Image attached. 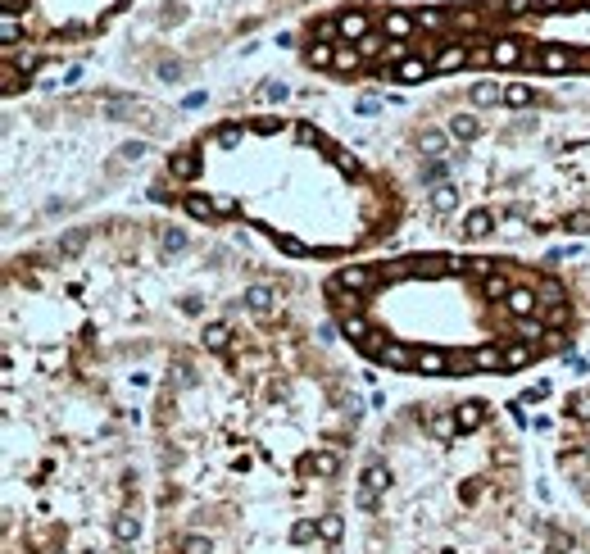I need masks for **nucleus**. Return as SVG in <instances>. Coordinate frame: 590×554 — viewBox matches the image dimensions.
Returning a JSON list of instances; mask_svg holds the SVG:
<instances>
[{"label": "nucleus", "instance_id": "obj_1", "mask_svg": "<svg viewBox=\"0 0 590 554\" xmlns=\"http://www.w3.org/2000/svg\"><path fill=\"white\" fill-rule=\"evenodd\" d=\"M431 69H436L431 60H422V55H409V60H400V64L391 69V78H395V82H418V78H427Z\"/></svg>", "mask_w": 590, "mask_h": 554}, {"label": "nucleus", "instance_id": "obj_2", "mask_svg": "<svg viewBox=\"0 0 590 554\" xmlns=\"http://www.w3.org/2000/svg\"><path fill=\"white\" fill-rule=\"evenodd\" d=\"M363 286H373V273H368V269H359V264H350V269L336 273L332 291H363Z\"/></svg>", "mask_w": 590, "mask_h": 554}, {"label": "nucleus", "instance_id": "obj_3", "mask_svg": "<svg viewBox=\"0 0 590 554\" xmlns=\"http://www.w3.org/2000/svg\"><path fill=\"white\" fill-rule=\"evenodd\" d=\"M336 27H341L345 41H363V36H368V14H359V9H345V14L336 18Z\"/></svg>", "mask_w": 590, "mask_h": 554}, {"label": "nucleus", "instance_id": "obj_4", "mask_svg": "<svg viewBox=\"0 0 590 554\" xmlns=\"http://www.w3.org/2000/svg\"><path fill=\"white\" fill-rule=\"evenodd\" d=\"M531 60L527 50H522V41H514V36H504V41H495V69H514V64Z\"/></svg>", "mask_w": 590, "mask_h": 554}, {"label": "nucleus", "instance_id": "obj_5", "mask_svg": "<svg viewBox=\"0 0 590 554\" xmlns=\"http://www.w3.org/2000/svg\"><path fill=\"white\" fill-rule=\"evenodd\" d=\"M377 359H382L386 368H413V364H418V355L404 350V346H395V341H386V346L377 350Z\"/></svg>", "mask_w": 590, "mask_h": 554}, {"label": "nucleus", "instance_id": "obj_6", "mask_svg": "<svg viewBox=\"0 0 590 554\" xmlns=\"http://www.w3.org/2000/svg\"><path fill=\"white\" fill-rule=\"evenodd\" d=\"M413 27H418V18L404 14V9H391V14H386V36H395V41L413 36Z\"/></svg>", "mask_w": 590, "mask_h": 554}, {"label": "nucleus", "instance_id": "obj_7", "mask_svg": "<svg viewBox=\"0 0 590 554\" xmlns=\"http://www.w3.org/2000/svg\"><path fill=\"white\" fill-rule=\"evenodd\" d=\"M454 418H459V432H472V427L486 423V405H481V400H468V405L454 409Z\"/></svg>", "mask_w": 590, "mask_h": 554}, {"label": "nucleus", "instance_id": "obj_8", "mask_svg": "<svg viewBox=\"0 0 590 554\" xmlns=\"http://www.w3.org/2000/svg\"><path fill=\"white\" fill-rule=\"evenodd\" d=\"M431 64H436L441 73H450V69H463V64H472V55H468V46L459 41V46H445V50H441Z\"/></svg>", "mask_w": 590, "mask_h": 554}, {"label": "nucleus", "instance_id": "obj_9", "mask_svg": "<svg viewBox=\"0 0 590 554\" xmlns=\"http://www.w3.org/2000/svg\"><path fill=\"white\" fill-rule=\"evenodd\" d=\"M536 64H540V69H545V73H563L568 64H572V55H568L563 46H545V50L536 55Z\"/></svg>", "mask_w": 590, "mask_h": 554}, {"label": "nucleus", "instance_id": "obj_10", "mask_svg": "<svg viewBox=\"0 0 590 554\" xmlns=\"http://www.w3.org/2000/svg\"><path fill=\"white\" fill-rule=\"evenodd\" d=\"M536 304H540V295L527 291V286H514V291H509V313H518V318H527Z\"/></svg>", "mask_w": 590, "mask_h": 554}, {"label": "nucleus", "instance_id": "obj_11", "mask_svg": "<svg viewBox=\"0 0 590 554\" xmlns=\"http://www.w3.org/2000/svg\"><path fill=\"white\" fill-rule=\"evenodd\" d=\"M341 327H345V337H354L359 346L373 337V327H368V318H363V313H341Z\"/></svg>", "mask_w": 590, "mask_h": 554}, {"label": "nucleus", "instance_id": "obj_12", "mask_svg": "<svg viewBox=\"0 0 590 554\" xmlns=\"http://www.w3.org/2000/svg\"><path fill=\"white\" fill-rule=\"evenodd\" d=\"M472 364H477L481 372H500V368H504V350H495V346H481L477 355H472Z\"/></svg>", "mask_w": 590, "mask_h": 554}, {"label": "nucleus", "instance_id": "obj_13", "mask_svg": "<svg viewBox=\"0 0 590 554\" xmlns=\"http://www.w3.org/2000/svg\"><path fill=\"white\" fill-rule=\"evenodd\" d=\"M196 168H200V159L191 155V150H182V155L168 159V173H173V177H196Z\"/></svg>", "mask_w": 590, "mask_h": 554}, {"label": "nucleus", "instance_id": "obj_14", "mask_svg": "<svg viewBox=\"0 0 590 554\" xmlns=\"http://www.w3.org/2000/svg\"><path fill=\"white\" fill-rule=\"evenodd\" d=\"M486 232H490V214H486V209H477V214L463 218V236H472V241H477V236H486Z\"/></svg>", "mask_w": 590, "mask_h": 554}, {"label": "nucleus", "instance_id": "obj_15", "mask_svg": "<svg viewBox=\"0 0 590 554\" xmlns=\"http://www.w3.org/2000/svg\"><path fill=\"white\" fill-rule=\"evenodd\" d=\"M531 355H536V346H531V341H518V346L504 350V368H522Z\"/></svg>", "mask_w": 590, "mask_h": 554}, {"label": "nucleus", "instance_id": "obj_16", "mask_svg": "<svg viewBox=\"0 0 590 554\" xmlns=\"http://www.w3.org/2000/svg\"><path fill=\"white\" fill-rule=\"evenodd\" d=\"M246 304H250L255 313H268V309H273V291H268V286H250V291H246Z\"/></svg>", "mask_w": 590, "mask_h": 554}, {"label": "nucleus", "instance_id": "obj_17", "mask_svg": "<svg viewBox=\"0 0 590 554\" xmlns=\"http://www.w3.org/2000/svg\"><path fill=\"white\" fill-rule=\"evenodd\" d=\"M454 205H459V191H454V187H436V191H431V209H436V214H450Z\"/></svg>", "mask_w": 590, "mask_h": 554}, {"label": "nucleus", "instance_id": "obj_18", "mask_svg": "<svg viewBox=\"0 0 590 554\" xmlns=\"http://www.w3.org/2000/svg\"><path fill=\"white\" fill-rule=\"evenodd\" d=\"M495 100H504V87H495V82H477L472 87V104H495Z\"/></svg>", "mask_w": 590, "mask_h": 554}, {"label": "nucleus", "instance_id": "obj_19", "mask_svg": "<svg viewBox=\"0 0 590 554\" xmlns=\"http://www.w3.org/2000/svg\"><path fill=\"white\" fill-rule=\"evenodd\" d=\"M187 214H191V218H205V223H209V218L218 214V205H214V200H205V196H187Z\"/></svg>", "mask_w": 590, "mask_h": 554}, {"label": "nucleus", "instance_id": "obj_20", "mask_svg": "<svg viewBox=\"0 0 590 554\" xmlns=\"http://www.w3.org/2000/svg\"><path fill=\"white\" fill-rule=\"evenodd\" d=\"M413 368H422V372H445V368H450V359H445L441 350H422V355H418V364H413Z\"/></svg>", "mask_w": 590, "mask_h": 554}, {"label": "nucleus", "instance_id": "obj_21", "mask_svg": "<svg viewBox=\"0 0 590 554\" xmlns=\"http://www.w3.org/2000/svg\"><path fill=\"white\" fill-rule=\"evenodd\" d=\"M100 114L123 119V114H132V100H123V95H105V100H100Z\"/></svg>", "mask_w": 590, "mask_h": 554}, {"label": "nucleus", "instance_id": "obj_22", "mask_svg": "<svg viewBox=\"0 0 590 554\" xmlns=\"http://www.w3.org/2000/svg\"><path fill=\"white\" fill-rule=\"evenodd\" d=\"M450 132H454V137H459V141H472V137H477V119H468V114H459V119L450 123Z\"/></svg>", "mask_w": 590, "mask_h": 554}, {"label": "nucleus", "instance_id": "obj_23", "mask_svg": "<svg viewBox=\"0 0 590 554\" xmlns=\"http://www.w3.org/2000/svg\"><path fill=\"white\" fill-rule=\"evenodd\" d=\"M445 23H450V14H441V9H422L418 14V27H427V32H441Z\"/></svg>", "mask_w": 590, "mask_h": 554}, {"label": "nucleus", "instance_id": "obj_24", "mask_svg": "<svg viewBox=\"0 0 590 554\" xmlns=\"http://www.w3.org/2000/svg\"><path fill=\"white\" fill-rule=\"evenodd\" d=\"M359 60H363V55H359V50H350V46H336V69H345V73H354V69H359Z\"/></svg>", "mask_w": 590, "mask_h": 554}, {"label": "nucleus", "instance_id": "obj_25", "mask_svg": "<svg viewBox=\"0 0 590 554\" xmlns=\"http://www.w3.org/2000/svg\"><path fill=\"white\" fill-rule=\"evenodd\" d=\"M227 337H232V332L222 327V323H214V327H205V346H209V350H227Z\"/></svg>", "mask_w": 590, "mask_h": 554}, {"label": "nucleus", "instance_id": "obj_26", "mask_svg": "<svg viewBox=\"0 0 590 554\" xmlns=\"http://www.w3.org/2000/svg\"><path fill=\"white\" fill-rule=\"evenodd\" d=\"M527 100H531L527 82H509V87H504V104H527Z\"/></svg>", "mask_w": 590, "mask_h": 554}, {"label": "nucleus", "instance_id": "obj_27", "mask_svg": "<svg viewBox=\"0 0 590 554\" xmlns=\"http://www.w3.org/2000/svg\"><path fill=\"white\" fill-rule=\"evenodd\" d=\"M309 64H314V69H327V64H336V50L332 46H314V50H309Z\"/></svg>", "mask_w": 590, "mask_h": 554}, {"label": "nucleus", "instance_id": "obj_28", "mask_svg": "<svg viewBox=\"0 0 590 554\" xmlns=\"http://www.w3.org/2000/svg\"><path fill=\"white\" fill-rule=\"evenodd\" d=\"M568 409H572V414L582 418V423H590V391H582V396H572V400H568Z\"/></svg>", "mask_w": 590, "mask_h": 554}, {"label": "nucleus", "instance_id": "obj_29", "mask_svg": "<svg viewBox=\"0 0 590 554\" xmlns=\"http://www.w3.org/2000/svg\"><path fill=\"white\" fill-rule=\"evenodd\" d=\"M540 332H545V323H536V318H522V323H518V337H522V341H536Z\"/></svg>", "mask_w": 590, "mask_h": 554}, {"label": "nucleus", "instance_id": "obj_30", "mask_svg": "<svg viewBox=\"0 0 590 554\" xmlns=\"http://www.w3.org/2000/svg\"><path fill=\"white\" fill-rule=\"evenodd\" d=\"M241 137H246V128H236V123H232V128H218V137H214V141H218V146H236Z\"/></svg>", "mask_w": 590, "mask_h": 554}, {"label": "nucleus", "instance_id": "obj_31", "mask_svg": "<svg viewBox=\"0 0 590 554\" xmlns=\"http://www.w3.org/2000/svg\"><path fill=\"white\" fill-rule=\"evenodd\" d=\"M454 427H459V418H450V414L431 418V432H436V436H454Z\"/></svg>", "mask_w": 590, "mask_h": 554}, {"label": "nucleus", "instance_id": "obj_32", "mask_svg": "<svg viewBox=\"0 0 590 554\" xmlns=\"http://www.w3.org/2000/svg\"><path fill=\"white\" fill-rule=\"evenodd\" d=\"M336 468H341V459H336V454H318V459H314V473H323V477H332Z\"/></svg>", "mask_w": 590, "mask_h": 554}, {"label": "nucleus", "instance_id": "obj_33", "mask_svg": "<svg viewBox=\"0 0 590 554\" xmlns=\"http://www.w3.org/2000/svg\"><path fill=\"white\" fill-rule=\"evenodd\" d=\"M318 532H323L327 541H336V536H341V518H336V513H327V518L318 522Z\"/></svg>", "mask_w": 590, "mask_h": 554}, {"label": "nucleus", "instance_id": "obj_34", "mask_svg": "<svg viewBox=\"0 0 590 554\" xmlns=\"http://www.w3.org/2000/svg\"><path fill=\"white\" fill-rule=\"evenodd\" d=\"M481 291H486V295H509V282H504V277H495V273H490L486 282H481Z\"/></svg>", "mask_w": 590, "mask_h": 554}, {"label": "nucleus", "instance_id": "obj_35", "mask_svg": "<svg viewBox=\"0 0 590 554\" xmlns=\"http://www.w3.org/2000/svg\"><path fill=\"white\" fill-rule=\"evenodd\" d=\"M545 323H549V327L568 323V304H563V300H558V304H549V309H545Z\"/></svg>", "mask_w": 590, "mask_h": 554}, {"label": "nucleus", "instance_id": "obj_36", "mask_svg": "<svg viewBox=\"0 0 590 554\" xmlns=\"http://www.w3.org/2000/svg\"><path fill=\"white\" fill-rule=\"evenodd\" d=\"M422 150H427V155H441V150H445L441 132H422Z\"/></svg>", "mask_w": 590, "mask_h": 554}, {"label": "nucleus", "instance_id": "obj_37", "mask_svg": "<svg viewBox=\"0 0 590 554\" xmlns=\"http://www.w3.org/2000/svg\"><path fill=\"white\" fill-rule=\"evenodd\" d=\"M500 5H504V14H527L536 0H500Z\"/></svg>", "mask_w": 590, "mask_h": 554}, {"label": "nucleus", "instance_id": "obj_38", "mask_svg": "<svg viewBox=\"0 0 590 554\" xmlns=\"http://www.w3.org/2000/svg\"><path fill=\"white\" fill-rule=\"evenodd\" d=\"M568 232H590V214H572L568 218Z\"/></svg>", "mask_w": 590, "mask_h": 554}, {"label": "nucleus", "instance_id": "obj_39", "mask_svg": "<svg viewBox=\"0 0 590 554\" xmlns=\"http://www.w3.org/2000/svg\"><path fill=\"white\" fill-rule=\"evenodd\" d=\"M146 155V141H132V146H123V159H141Z\"/></svg>", "mask_w": 590, "mask_h": 554}, {"label": "nucleus", "instance_id": "obj_40", "mask_svg": "<svg viewBox=\"0 0 590 554\" xmlns=\"http://www.w3.org/2000/svg\"><path fill=\"white\" fill-rule=\"evenodd\" d=\"M5 41H9V46H14V41H18V18H14V14H9V18H5Z\"/></svg>", "mask_w": 590, "mask_h": 554}, {"label": "nucleus", "instance_id": "obj_41", "mask_svg": "<svg viewBox=\"0 0 590 554\" xmlns=\"http://www.w3.org/2000/svg\"><path fill=\"white\" fill-rule=\"evenodd\" d=\"M377 50H382V41H377V36H363V41H359V55H377Z\"/></svg>", "mask_w": 590, "mask_h": 554}, {"label": "nucleus", "instance_id": "obj_42", "mask_svg": "<svg viewBox=\"0 0 590 554\" xmlns=\"http://www.w3.org/2000/svg\"><path fill=\"white\" fill-rule=\"evenodd\" d=\"M163 245H168V250H182V245H187V236H182V232H168V236H163Z\"/></svg>", "mask_w": 590, "mask_h": 554}, {"label": "nucleus", "instance_id": "obj_43", "mask_svg": "<svg viewBox=\"0 0 590 554\" xmlns=\"http://www.w3.org/2000/svg\"><path fill=\"white\" fill-rule=\"evenodd\" d=\"M536 5H545V9H554V5H563V0H536Z\"/></svg>", "mask_w": 590, "mask_h": 554}, {"label": "nucleus", "instance_id": "obj_44", "mask_svg": "<svg viewBox=\"0 0 590 554\" xmlns=\"http://www.w3.org/2000/svg\"><path fill=\"white\" fill-rule=\"evenodd\" d=\"M586 5H590V0H586Z\"/></svg>", "mask_w": 590, "mask_h": 554}]
</instances>
